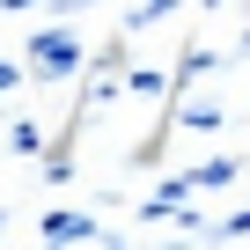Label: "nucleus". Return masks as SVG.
I'll use <instances>...</instances> for the list:
<instances>
[{
    "label": "nucleus",
    "mask_w": 250,
    "mask_h": 250,
    "mask_svg": "<svg viewBox=\"0 0 250 250\" xmlns=\"http://www.w3.org/2000/svg\"><path fill=\"white\" fill-rule=\"evenodd\" d=\"M30 66H37V74H74V66H81V44H74L66 30H44L37 52H30Z\"/></svg>",
    "instance_id": "1"
}]
</instances>
